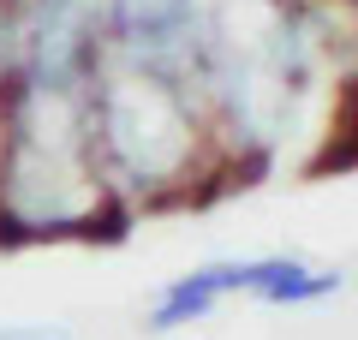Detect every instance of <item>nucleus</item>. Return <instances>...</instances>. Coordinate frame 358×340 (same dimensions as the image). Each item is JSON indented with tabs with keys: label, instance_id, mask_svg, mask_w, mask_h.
<instances>
[{
	"label": "nucleus",
	"instance_id": "f257e3e1",
	"mask_svg": "<svg viewBox=\"0 0 358 340\" xmlns=\"http://www.w3.org/2000/svg\"><path fill=\"white\" fill-rule=\"evenodd\" d=\"M227 292H245V263H203V269L179 275L173 287L162 292V304L150 311V328H155V334L185 328V323H197V316H209Z\"/></svg>",
	"mask_w": 358,
	"mask_h": 340
},
{
	"label": "nucleus",
	"instance_id": "f03ea898",
	"mask_svg": "<svg viewBox=\"0 0 358 340\" xmlns=\"http://www.w3.org/2000/svg\"><path fill=\"white\" fill-rule=\"evenodd\" d=\"M245 292H257L275 311H305V304L341 292V275L334 269H310L299 257H257V263H245Z\"/></svg>",
	"mask_w": 358,
	"mask_h": 340
},
{
	"label": "nucleus",
	"instance_id": "7ed1b4c3",
	"mask_svg": "<svg viewBox=\"0 0 358 340\" xmlns=\"http://www.w3.org/2000/svg\"><path fill=\"white\" fill-rule=\"evenodd\" d=\"M0 340H66V334H36V328H6Z\"/></svg>",
	"mask_w": 358,
	"mask_h": 340
}]
</instances>
